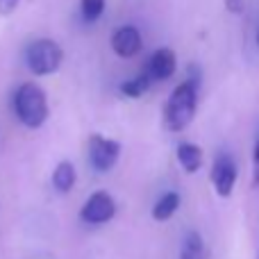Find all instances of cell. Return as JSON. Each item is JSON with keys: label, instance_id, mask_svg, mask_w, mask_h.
<instances>
[{"label": "cell", "instance_id": "cell-13", "mask_svg": "<svg viewBox=\"0 0 259 259\" xmlns=\"http://www.w3.org/2000/svg\"><path fill=\"white\" fill-rule=\"evenodd\" d=\"M150 84H152V77L148 75V73H141V75H137V77H132V80L123 82V84H121V94L127 96V98H141V96L150 89Z\"/></svg>", "mask_w": 259, "mask_h": 259}, {"label": "cell", "instance_id": "cell-17", "mask_svg": "<svg viewBox=\"0 0 259 259\" xmlns=\"http://www.w3.org/2000/svg\"><path fill=\"white\" fill-rule=\"evenodd\" d=\"M225 5H228V9L232 14H237V12H241V9H243V0H228Z\"/></svg>", "mask_w": 259, "mask_h": 259}, {"label": "cell", "instance_id": "cell-10", "mask_svg": "<svg viewBox=\"0 0 259 259\" xmlns=\"http://www.w3.org/2000/svg\"><path fill=\"white\" fill-rule=\"evenodd\" d=\"M180 209V193L178 191H166L152 207V219L155 221H168L175 211Z\"/></svg>", "mask_w": 259, "mask_h": 259}, {"label": "cell", "instance_id": "cell-18", "mask_svg": "<svg viewBox=\"0 0 259 259\" xmlns=\"http://www.w3.org/2000/svg\"><path fill=\"white\" fill-rule=\"evenodd\" d=\"M257 46H259V30H257Z\"/></svg>", "mask_w": 259, "mask_h": 259}, {"label": "cell", "instance_id": "cell-4", "mask_svg": "<svg viewBox=\"0 0 259 259\" xmlns=\"http://www.w3.org/2000/svg\"><path fill=\"white\" fill-rule=\"evenodd\" d=\"M121 157V143L116 139H107L103 134H91L89 137V159L98 173H107L116 166Z\"/></svg>", "mask_w": 259, "mask_h": 259}, {"label": "cell", "instance_id": "cell-15", "mask_svg": "<svg viewBox=\"0 0 259 259\" xmlns=\"http://www.w3.org/2000/svg\"><path fill=\"white\" fill-rule=\"evenodd\" d=\"M252 182L259 184V137H257V143H255V152H252Z\"/></svg>", "mask_w": 259, "mask_h": 259}, {"label": "cell", "instance_id": "cell-6", "mask_svg": "<svg viewBox=\"0 0 259 259\" xmlns=\"http://www.w3.org/2000/svg\"><path fill=\"white\" fill-rule=\"evenodd\" d=\"M114 214H116V202L107 191H96L80 209V219L91 225L107 223L114 219Z\"/></svg>", "mask_w": 259, "mask_h": 259}, {"label": "cell", "instance_id": "cell-8", "mask_svg": "<svg viewBox=\"0 0 259 259\" xmlns=\"http://www.w3.org/2000/svg\"><path fill=\"white\" fill-rule=\"evenodd\" d=\"M178 68V59H175V53L170 48H159L152 53V57L148 59V75L152 80H168L170 75Z\"/></svg>", "mask_w": 259, "mask_h": 259}, {"label": "cell", "instance_id": "cell-12", "mask_svg": "<svg viewBox=\"0 0 259 259\" xmlns=\"http://www.w3.org/2000/svg\"><path fill=\"white\" fill-rule=\"evenodd\" d=\"M53 184L59 193H68L75 187V166L71 161H59L53 173Z\"/></svg>", "mask_w": 259, "mask_h": 259}, {"label": "cell", "instance_id": "cell-14", "mask_svg": "<svg viewBox=\"0 0 259 259\" xmlns=\"http://www.w3.org/2000/svg\"><path fill=\"white\" fill-rule=\"evenodd\" d=\"M80 12L84 16V21H98L100 14L105 12V0H80Z\"/></svg>", "mask_w": 259, "mask_h": 259}, {"label": "cell", "instance_id": "cell-7", "mask_svg": "<svg viewBox=\"0 0 259 259\" xmlns=\"http://www.w3.org/2000/svg\"><path fill=\"white\" fill-rule=\"evenodd\" d=\"M141 32L134 25H121L112 36V48L118 57H134L141 50Z\"/></svg>", "mask_w": 259, "mask_h": 259}, {"label": "cell", "instance_id": "cell-11", "mask_svg": "<svg viewBox=\"0 0 259 259\" xmlns=\"http://www.w3.org/2000/svg\"><path fill=\"white\" fill-rule=\"evenodd\" d=\"M180 259H205V241H202L200 232L191 230L184 234L182 248H180Z\"/></svg>", "mask_w": 259, "mask_h": 259}, {"label": "cell", "instance_id": "cell-19", "mask_svg": "<svg viewBox=\"0 0 259 259\" xmlns=\"http://www.w3.org/2000/svg\"><path fill=\"white\" fill-rule=\"evenodd\" d=\"M257 259H259V255H257Z\"/></svg>", "mask_w": 259, "mask_h": 259}, {"label": "cell", "instance_id": "cell-3", "mask_svg": "<svg viewBox=\"0 0 259 259\" xmlns=\"http://www.w3.org/2000/svg\"><path fill=\"white\" fill-rule=\"evenodd\" d=\"M64 59V50L57 41L53 39H36L27 46L25 50V62L34 75H53Z\"/></svg>", "mask_w": 259, "mask_h": 259}, {"label": "cell", "instance_id": "cell-2", "mask_svg": "<svg viewBox=\"0 0 259 259\" xmlns=\"http://www.w3.org/2000/svg\"><path fill=\"white\" fill-rule=\"evenodd\" d=\"M14 112L25 127H41L48 118V98L34 82H25L14 94Z\"/></svg>", "mask_w": 259, "mask_h": 259}, {"label": "cell", "instance_id": "cell-1", "mask_svg": "<svg viewBox=\"0 0 259 259\" xmlns=\"http://www.w3.org/2000/svg\"><path fill=\"white\" fill-rule=\"evenodd\" d=\"M198 109V82L184 80L173 89L164 109V123L170 132H182L193 121Z\"/></svg>", "mask_w": 259, "mask_h": 259}, {"label": "cell", "instance_id": "cell-9", "mask_svg": "<svg viewBox=\"0 0 259 259\" xmlns=\"http://www.w3.org/2000/svg\"><path fill=\"white\" fill-rule=\"evenodd\" d=\"M178 161L187 173H196L202 166V150L196 143H180L178 146Z\"/></svg>", "mask_w": 259, "mask_h": 259}, {"label": "cell", "instance_id": "cell-16", "mask_svg": "<svg viewBox=\"0 0 259 259\" xmlns=\"http://www.w3.org/2000/svg\"><path fill=\"white\" fill-rule=\"evenodd\" d=\"M18 3L21 0H0V16H9L18 7Z\"/></svg>", "mask_w": 259, "mask_h": 259}, {"label": "cell", "instance_id": "cell-5", "mask_svg": "<svg viewBox=\"0 0 259 259\" xmlns=\"http://www.w3.org/2000/svg\"><path fill=\"white\" fill-rule=\"evenodd\" d=\"M239 170H237V161L232 159V155L228 152H219L211 166V184H214L216 193L221 198H230L237 184Z\"/></svg>", "mask_w": 259, "mask_h": 259}]
</instances>
